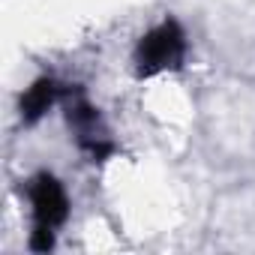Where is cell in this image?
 <instances>
[{"label":"cell","mask_w":255,"mask_h":255,"mask_svg":"<svg viewBox=\"0 0 255 255\" xmlns=\"http://www.w3.org/2000/svg\"><path fill=\"white\" fill-rule=\"evenodd\" d=\"M24 189H27V201L33 213V231H30L27 246L33 252H48L54 246L57 228L69 219V195L51 171H36Z\"/></svg>","instance_id":"cell-1"},{"label":"cell","mask_w":255,"mask_h":255,"mask_svg":"<svg viewBox=\"0 0 255 255\" xmlns=\"http://www.w3.org/2000/svg\"><path fill=\"white\" fill-rule=\"evenodd\" d=\"M186 51H189V42H186V33L180 27L177 18H162L156 27H150L138 48H135V75L138 78H153L159 72H177L183 69V60H186Z\"/></svg>","instance_id":"cell-2"},{"label":"cell","mask_w":255,"mask_h":255,"mask_svg":"<svg viewBox=\"0 0 255 255\" xmlns=\"http://www.w3.org/2000/svg\"><path fill=\"white\" fill-rule=\"evenodd\" d=\"M66 123L75 135V144L90 156V159H108L117 147L111 141L108 126L99 117V108H93L84 96H72V102L66 105Z\"/></svg>","instance_id":"cell-3"},{"label":"cell","mask_w":255,"mask_h":255,"mask_svg":"<svg viewBox=\"0 0 255 255\" xmlns=\"http://www.w3.org/2000/svg\"><path fill=\"white\" fill-rule=\"evenodd\" d=\"M63 96V84L51 75H42L36 78L24 93H21V102H18V114H21V123L24 126H33L36 120H42Z\"/></svg>","instance_id":"cell-4"}]
</instances>
